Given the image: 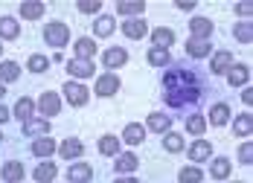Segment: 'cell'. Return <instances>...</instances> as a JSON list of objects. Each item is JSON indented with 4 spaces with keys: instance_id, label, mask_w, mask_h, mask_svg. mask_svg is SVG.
I'll return each mask as SVG.
<instances>
[{
    "instance_id": "47",
    "label": "cell",
    "mask_w": 253,
    "mask_h": 183,
    "mask_svg": "<svg viewBox=\"0 0 253 183\" xmlns=\"http://www.w3.org/2000/svg\"><path fill=\"white\" fill-rule=\"evenodd\" d=\"M242 102H245V105H251V102H253V93H251V87H245V90H242Z\"/></svg>"
},
{
    "instance_id": "12",
    "label": "cell",
    "mask_w": 253,
    "mask_h": 183,
    "mask_svg": "<svg viewBox=\"0 0 253 183\" xmlns=\"http://www.w3.org/2000/svg\"><path fill=\"white\" fill-rule=\"evenodd\" d=\"M120 29H123V35L131 38V41H143V38L149 35V24H146L143 18H128V21L120 24Z\"/></svg>"
},
{
    "instance_id": "18",
    "label": "cell",
    "mask_w": 253,
    "mask_h": 183,
    "mask_svg": "<svg viewBox=\"0 0 253 183\" xmlns=\"http://www.w3.org/2000/svg\"><path fill=\"white\" fill-rule=\"evenodd\" d=\"M230 119H233V110H230L227 102H215L210 108V116H207V125H212V128H221V125H227Z\"/></svg>"
},
{
    "instance_id": "26",
    "label": "cell",
    "mask_w": 253,
    "mask_h": 183,
    "mask_svg": "<svg viewBox=\"0 0 253 183\" xmlns=\"http://www.w3.org/2000/svg\"><path fill=\"white\" fill-rule=\"evenodd\" d=\"M58 154H61V160H82V154H84V146H82V140H76V137H67L61 146H58Z\"/></svg>"
},
{
    "instance_id": "23",
    "label": "cell",
    "mask_w": 253,
    "mask_h": 183,
    "mask_svg": "<svg viewBox=\"0 0 253 183\" xmlns=\"http://www.w3.org/2000/svg\"><path fill=\"white\" fill-rule=\"evenodd\" d=\"M58 178V166L52 160H41L35 169H32V181L35 183H52Z\"/></svg>"
},
{
    "instance_id": "13",
    "label": "cell",
    "mask_w": 253,
    "mask_h": 183,
    "mask_svg": "<svg viewBox=\"0 0 253 183\" xmlns=\"http://www.w3.org/2000/svg\"><path fill=\"white\" fill-rule=\"evenodd\" d=\"M210 157H212V143H210V140H204V137H198V140L189 146V160H192V166L210 163Z\"/></svg>"
},
{
    "instance_id": "50",
    "label": "cell",
    "mask_w": 253,
    "mask_h": 183,
    "mask_svg": "<svg viewBox=\"0 0 253 183\" xmlns=\"http://www.w3.org/2000/svg\"><path fill=\"white\" fill-rule=\"evenodd\" d=\"M0 58H3V44H0Z\"/></svg>"
},
{
    "instance_id": "35",
    "label": "cell",
    "mask_w": 253,
    "mask_h": 183,
    "mask_svg": "<svg viewBox=\"0 0 253 183\" xmlns=\"http://www.w3.org/2000/svg\"><path fill=\"white\" fill-rule=\"evenodd\" d=\"M146 61H149L152 67H172V52L163 50V47H149Z\"/></svg>"
},
{
    "instance_id": "29",
    "label": "cell",
    "mask_w": 253,
    "mask_h": 183,
    "mask_svg": "<svg viewBox=\"0 0 253 183\" xmlns=\"http://www.w3.org/2000/svg\"><path fill=\"white\" fill-rule=\"evenodd\" d=\"M120 148H123V140L117 134H105V137H99V143H96V151L102 157H117Z\"/></svg>"
},
{
    "instance_id": "5",
    "label": "cell",
    "mask_w": 253,
    "mask_h": 183,
    "mask_svg": "<svg viewBox=\"0 0 253 183\" xmlns=\"http://www.w3.org/2000/svg\"><path fill=\"white\" fill-rule=\"evenodd\" d=\"M93 90H96V96L108 99V96H114V93H120V90H123V78L117 76V73H102V76H96Z\"/></svg>"
},
{
    "instance_id": "38",
    "label": "cell",
    "mask_w": 253,
    "mask_h": 183,
    "mask_svg": "<svg viewBox=\"0 0 253 183\" xmlns=\"http://www.w3.org/2000/svg\"><path fill=\"white\" fill-rule=\"evenodd\" d=\"M26 70H29V73H35V76H41V73H47V70H50V58H47V55H41V52H35V55H29V58H26Z\"/></svg>"
},
{
    "instance_id": "20",
    "label": "cell",
    "mask_w": 253,
    "mask_h": 183,
    "mask_svg": "<svg viewBox=\"0 0 253 183\" xmlns=\"http://www.w3.org/2000/svg\"><path fill=\"white\" fill-rule=\"evenodd\" d=\"M140 169V157L131 154V151H120L117 160H114V172L117 175H134Z\"/></svg>"
},
{
    "instance_id": "14",
    "label": "cell",
    "mask_w": 253,
    "mask_h": 183,
    "mask_svg": "<svg viewBox=\"0 0 253 183\" xmlns=\"http://www.w3.org/2000/svg\"><path fill=\"white\" fill-rule=\"evenodd\" d=\"M149 38H152V47H163V50H172V44L177 41L175 29H169V26H154V29H149Z\"/></svg>"
},
{
    "instance_id": "48",
    "label": "cell",
    "mask_w": 253,
    "mask_h": 183,
    "mask_svg": "<svg viewBox=\"0 0 253 183\" xmlns=\"http://www.w3.org/2000/svg\"><path fill=\"white\" fill-rule=\"evenodd\" d=\"M3 96H6V84L0 81V102H3Z\"/></svg>"
},
{
    "instance_id": "21",
    "label": "cell",
    "mask_w": 253,
    "mask_h": 183,
    "mask_svg": "<svg viewBox=\"0 0 253 183\" xmlns=\"http://www.w3.org/2000/svg\"><path fill=\"white\" fill-rule=\"evenodd\" d=\"M9 110H12V119H18V122H26V119H32V116L38 113V110H35V99H29V96H21Z\"/></svg>"
},
{
    "instance_id": "30",
    "label": "cell",
    "mask_w": 253,
    "mask_h": 183,
    "mask_svg": "<svg viewBox=\"0 0 253 183\" xmlns=\"http://www.w3.org/2000/svg\"><path fill=\"white\" fill-rule=\"evenodd\" d=\"M96 50H99V44H96L93 38H76V41H73V58H87V61H93Z\"/></svg>"
},
{
    "instance_id": "17",
    "label": "cell",
    "mask_w": 253,
    "mask_h": 183,
    "mask_svg": "<svg viewBox=\"0 0 253 183\" xmlns=\"http://www.w3.org/2000/svg\"><path fill=\"white\" fill-rule=\"evenodd\" d=\"M114 32H117V18L114 15H105L102 12V15L93 18V41L96 38H111Z\"/></svg>"
},
{
    "instance_id": "7",
    "label": "cell",
    "mask_w": 253,
    "mask_h": 183,
    "mask_svg": "<svg viewBox=\"0 0 253 183\" xmlns=\"http://www.w3.org/2000/svg\"><path fill=\"white\" fill-rule=\"evenodd\" d=\"M126 64H128L126 47H108V50L102 52V67H105L108 73H114V70H120V67H126Z\"/></svg>"
},
{
    "instance_id": "40",
    "label": "cell",
    "mask_w": 253,
    "mask_h": 183,
    "mask_svg": "<svg viewBox=\"0 0 253 183\" xmlns=\"http://www.w3.org/2000/svg\"><path fill=\"white\" fill-rule=\"evenodd\" d=\"M204 181V172H201V166H183L180 172H177V183H201Z\"/></svg>"
},
{
    "instance_id": "41",
    "label": "cell",
    "mask_w": 253,
    "mask_h": 183,
    "mask_svg": "<svg viewBox=\"0 0 253 183\" xmlns=\"http://www.w3.org/2000/svg\"><path fill=\"white\" fill-rule=\"evenodd\" d=\"M76 9L79 12H84V15H102V0H79L76 3Z\"/></svg>"
},
{
    "instance_id": "1",
    "label": "cell",
    "mask_w": 253,
    "mask_h": 183,
    "mask_svg": "<svg viewBox=\"0 0 253 183\" xmlns=\"http://www.w3.org/2000/svg\"><path fill=\"white\" fill-rule=\"evenodd\" d=\"M201 81L189 67H169L163 73V99L169 108H189L201 99Z\"/></svg>"
},
{
    "instance_id": "46",
    "label": "cell",
    "mask_w": 253,
    "mask_h": 183,
    "mask_svg": "<svg viewBox=\"0 0 253 183\" xmlns=\"http://www.w3.org/2000/svg\"><path fill=\"white\" fill-rule=\"evenodd\" d=\"M117 183H140L134 175H117Z\"/></svg>"
},
{
    "instance_id": "6",
    "label": "cell",
    "mask_w": 253,
    "mask_h": 183,
    "mask_svg": "<svg viewBox=\"0 0 253 183\" xmlns=\"http://www.w3.org/2000/svg\"><path fill=\"white\" fill-rule=\"evenodd\" d=\"M67 183H93V166L90 163H82V160H73L64 172Z\"/></svg>"
},
{
    "instance_id": "39",
    "label": "cell",
    "mask_w": 253,
    "mask_h": 183,
    "mask_svg": "<svg viewBox=\"0 0 253 183\" xmlns=\"http://www.w3.org/2000/svg\"><path fill=\"white\" fill-rule=\"evenodd\" d=\"M204 131H207V116L189 113V116H186V134H189V137H204Z\"/></svg>"
},
{
    "instance_id": "31",
    "label": "cell",
    "mask_w": 253,
    "mask_h": 183,
    "mask_svg": "<svg viewBox=\"0 0 253 183\" xmlns=\"http://www.w3.org/2000/svg\"><path fill=\"white\" fill-rule=\"evenodd\" d=\"M117 15L143 18V15H146V3H143V0H117Z\"/></svg>"
},
{
    "instance_id": "28",
    "label": "cell",
    "mask_w": 253,
    "mask_h": 183,
    "mask_svg": "<svg viewBox=\"0 0 253 183\" xmlns=\"http://www.w3.org/2000/svg\"><path fill=\"white\" fill-rule=\"evenodd\" d=\"M146 131H154V134H166V131H172V113H160V110L149 113V119H146Z\"/></svg>"
},
{
    "instance_id": "33",
    "label": "cell",
    "mask_w": 253,
    "mask_h": 183,
    "mask_svg": "<svg viewBox=\"0 0 253 183\" xmlns=\"http://www.w3.org/2000/svg\"><path fill=\"white\" fill-rule=\"evenodd\" d=\"M21 78V64L12 61V58H0V81L3 84H12Z\"/></svg>"
},
{
    "instance_id": "42",
    "label": "cell",
    "mask_w": 253,
    "mask_h": 183,
    "mask_svg": "<svg viewBox=\"0 0 253 183\" xmlns=\"http://www.w3.org/2000/svg\"><path fill=\"white\" fill-rule=\"evenodd\" d=\"M239 163H242V166H251L253 163V146L248 143V140L239 146Z\"/></svg>"
},
{
    "instance_id": "3",
    "label": "cell",
    "mask_w": 253,
    "mask_h": 183,
    "mask_svg": "<svg viewBox=\"0 0 253 183\" xmlns=\"http://www.w3.org/2000/svg\"><path fill=\"white\" fill-rule=\"evenodd\" d=\"M44 41L50 44L52 50H64L67 44H70V26L64 24V21H50V24H44Z\"/></svg>"
},
{
    "instance_id": "11",
    "label": "cell",
    "mask_w": 253,
    "mask_h": 183,
    "mask_svg": "<svg viewBox=\"0 0 253 183\" xmlns=\"http://www.w3.org/2000/svg\"><path fill=\"white\" fill-rule=\"evenodd\" d=\"M29 151H32V157H38V160H52V154L58 151V143L52 137H38V140H32Z\"/></svg>"
},
{
    "instance_id": "4",
    "label": "cell",
    "mask_w": 253,
    "mask_h": 183,
    "mask_svg": "<svg viewBox=\"0 0 253 183\" xmlns=\"http://www.w3.org/2000/svg\"><path fill=\"white\" fill-rule=\"evenodd\" d=\"M35 110H38L44 119H52L55 113H61V96H58L55 90L41 93V96H38V102H35Z\"/></svg>"
},
{
    "instance_id": "19",
    "label": "cell",
    "mask_w": 253,
    "mask_h": 183,
    "mask_svg": "<svg viewBox=\"0 0 253 183\" xmlns=\"http://www.w3.org/2000/svg\"><path fill=\"white\" fill-rule=\"evenodd\" d=\"M224 78H227V84L236 90V87H248V81H251V67L248 64H233L227 73H224Z\"/></svg>"
},
{
    "instance_id": "25",
    "label": "cell",
    "mask_w": 253,
    "mask_h": 183,
    "mask_svg": "<svg viewBox=\"0 0 253 183\" xmlns=\"http://www.w3.org/2000/svg\"><path fill=\"white\" fill-rule=\"evenodd\" d=\"M21 38V21L12 15L0 18V41H18Z\"/></svg>"
},
{
    "instance_id": "45",
    "label": "cell",
    "mask_w": 253,
    "mask_h": 183,
    "mask_svg": "<svg viewBox=\"0 0 253 183\" xmlns=\"http://www.w3.org/2000/svg\"><path fill=\"white\" fill-rule=\"evenodd\" d=\"M9 119H12V110H9V108H6V105L0 102V125H6V122H9Z\"/></svg>"
},
{
    "instance_id": "15",
    "label": "cell",
    "mask_w": 253,
    "mask_h": 183,
    "mask_svg": "<svg viewBox=\"0 0 253 183\" xmlns=\"http://www.w3.org/2000/svg\"><path fill=\"white\" fill-rule=\"evenodd\" d=\"M24 125V137H32V140H38V137H50V119H44V116H32V119H26L21 122Z\"/></svg>"
},
{
    "instance_id": "16",
    "label": "cell",
    "mask_w": 253,
    "mask_h": 183,
    "mask_svg": "<svg viewBox=\"0 0 253 183\" xmlns=\"http://www.w3.org/2000/svg\"><path fill=\"white\" fill-rule=\"evenodd\" d=\"M0 178L3 183H21L26 178V169L21 160H6L3 166H0Z\"/></svg>"
},
{
    "instance_id": "24",
    "label": "cell",
    "mask_w": 253,
    "mask_h": 183,
    "mask_svg": "<svg viewBox=\"0 0 253 183\" xmlns=\"http://www.w3.org/2000/svg\"><path fill=\"white\" fill-rule=\"evenodd\" d=\"M44 12H47V6H44L41 0H24V3L18 6V15H21L24 21H41Z\"/></svg>"
},
{
    "instance_id": "36",
    "label": "cell",
    "mask_w": 253,
    "mask_h": 183,
    "mask_svg": "<svg viewBox=\"0 0 253 183\" xmlns=\"http://www.w3.org/2000/svg\"><path fill=\"white\" fill-rule=\"evenodd\" d=\"M233 122V137H251L253 131V116L245 110V113H236V119H230Z\"/></svg>"
},
{
    "instance_id": "51",
    "label": "cell",
    "mask_w": 253,
    "mask_h": 183,
    "mask_svg": "<svg viewBox=\"0 0 253 183\" xmlns=\"http://www.w3.org/2000/svg\"><path fill=\"white\" fill-rule=\"evenodd\" d=\"M236 183H242V181H236Z\"/></svg>"
},
{
    "instance_id": "8",
    "label": "cell",
    "mask_w": 253,
    "mask_h": 183,
    "mask_svg": "<svg viewBox=\"0 0 253 183\" xmlns=\"http://www.w3.org/2000/svg\"><path fill=\"white\" fill-rule=\"evenodd\" d=\"M64 70L70 73V78H76V81L96 76V64H93V61H87V58H70Z\"/></svg>"
},
{
    "instance_id": "27",
    "label": "cell",
    "mask_w": 253,
    "mask_h": 183,
    "mask_svg": "<svg viewBox=\"0 0 253 183\" xmlns=\"http://www.w3.org/2000/svg\"><path fill=\"white\" fill-rule=\"evenodd\" d=\"M183 50L189 58H210L212 55V41H201V38H189L183 44Z\"/></svg>"
},
{
    "instance_id": "49",
    "label": "cell",
    "mask_w": 253,
    "mask_h": 183,
    "mask_svg": "<svg viewBox=\"0 0 253 183\" xmlns=\"http://www.w3.org/2000/svg\"><path fill=\"white\" fill-rule=\"evenodd\" d=\"M0 146H3V131H0Z\"/></svg>"
},
{
    "instance_id": "44",
    "label": "cell",
    "mask_w": 253,
    "mask_h": 183,
    "mask_svg": "<svg viewBox=\"0 0 253 183\" xmlns=\"http://www.w3.org/2000/svg\"><path fill=\"white\" fill-rule=\"evenodd\" d=\"M175 6L180 9V12H195V9H198V3H195V0H177Z\"/></svg>"
},
{
    "instance_id": "2",
    "label": "cell",
    "mask_w": 253,
    "mask_h": 183,
    "mask_svg": "<svg viewBox=\"0 0 253 183\" xmlns=\"http://www.w3.org/2000/svg\"><path fill=\"white\" fill-rule=\"evenodd\" d=\"M61 99L67 105H73V108H84V105L90 102V87L76 81V78H67L64 87H61Z\"/></svg>"
},
{
    "instance_id": "34",
    "label": "cell",
    "mask_w": 253,
    "mask_h": 183,
    "mask_svg": "<svg viewBox=\"0 0 253 183\" xmlns=\"http://www.w3.org/2000/svg\"><path fill=\"white\" fill-rule=\"evenodd\" d=\"M163 137V151H169V154H180L183 148H186V140H183V134H177V131H166V134H160Z\"/></svg>"
},
{
    "instance_id": "32",
    "label": "cell",
    "mask_w": 253,
    "mask_h": 183,
    "mask_svg": "<svg viewBox=\"0 0 253 183\" xmlns=\"http://www.w3.org/2000/svg\"><path fill=\"white\" fill-rule=\"evenodd\" d=\"M120 140H123L126 146H140V143L146 140V125H143V122H128Z\"/></svg>"
},
{
    "instance_id": "37",
    "label": "cell",
    "mask_w": 253,
    "mask_h": 183,
    "mask_svg": "<svg viewBox=\"0 0 253 183\" xmlns=\"http://www.w3.org/2000/svg\"><path fill=\"white\" fill-rule=\"evenodd\" d=\"M233 38H236L239 44L251 47V44H253V24H251V21H239V24L233 26Z\"/></svg>"
},
{
    "instance_id": "9",
    "label": "cell",
    "mask_w": 253,
    "mask_h": 183,
    "mask_svg": "<svg viewBox=\"0 0 253 183\" xmlns=\"http://www.w3.org/2000/svg\"><path fill=\"white\" fill-rule=\"evenodd\" d=\"M233 64H236V58H233L230 50H215L210 55V73H212V76H224Z\"/></svg>"
},
{
    "instance_id": "43",
    "label": "cell",
    "mask_w": 253,
    "mask_h": 183,
    "mask_svg": "<svg viewBox=\"0 0 253 183\" xmlns=\"http://www.w3.org/2000/svg\"><path fill=\"white\" fill-rule=\"evenodd\" d=\"M233 9H236V15H242V21H251V12H253V6L248 3V0H242V3H236Z\"/></svg>"
},
{
    "instance_id": "22",
    "label": "cell",
    "mask_w": 253,
    "mask_h": 183,
    "mask_svg": "<svg viewBox=\"0 0 253 183\" xmlns=\"http://www.w3.org/2000/svg\"><path fill=\"white\" fill-rule=\"evenodd\" d=\"M233 172V160L230 157H210V178L212 181H227Z\"/></svg>"
},
{
    "instance_id": "10",
    "label": "cell",
    "mask_w": 253,
    "mask_h": 183,
    "mask_svg": "<svg viewBox=\"0 0 253 183\" xmlns=\"http://www.w3.org/2000/svg\"><path fill=\"white\" fill-rule=\"evenodd\" d=\"M212 32H215V24H212L210 18H204V15H195V18H189V38H201V41H210V38H212Z\"/></svg>"
}]
</instances>
